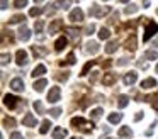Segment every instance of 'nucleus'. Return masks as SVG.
I'll return each instance as SVG.
<instances>
[{"instance_id": "36", "label": "nucleus", "mask_w": 158, "mask_h": 139, "mask_svg": "<svg viewBox=\"0 0 158 139\" xmlns=\"http://www.w3.org/2000/svg\"><path fill=\"white\" fill-rule=\"evenodd\" d=\"M97 63V61L95 59H92V61H89V63H87L85 64V66H83V70H82V73H80V75H82V76H85V75L87 73H89V70H90V68H92L94 66V64H95Z\"/></svg>"}, {"instance_id": "37", "label": "nucleus", "mask_w": 158, "mask_h": 139, "mask_svg": "<svg viewBox=\"0 0 158 139\" xmlns=\"http://www.w3.org/2000/svg\"><path fill=\"white\" fill-rule=\"evenodd\" d=\"M121 119H123V115H121V114H110L109 115V122H112V124L121 122Z\"/></svg>"}, {"instance_id": "7", "label": "nucleus", "mask_w": 158, "mask_h": 139, "mask_svg": "<svg viewBox=\"0 0 158 139\" xmlns=\"http://www.w3.org/2000/svg\"><path fill=\"white\" fill-rule=\"evenodd\" d=\"M136 80H138V73H136V71H129V73H126V75H124V78H123L124 85H127V87L134 85V83H136Z\"/></svg>"}, {"instance_id": "59", "label": "nucleus", "mask_w": 158, "mask_h": 139, "mask_svg": "<svg viewBox=\"0 0 158 139\" xmlns=\"http://www.w3.org/2000/svg\"><path fill=\"white\" fill-rule=\"evenodd\" d=\"M156 14H158V10H156Z\"/></svg>"}, {"instance_id": "9", "label": "nucleus", "mask_w": 158, "mask_h": 139, "mask_svg": "<svg viewBox=\"0 0 158 139\" xmlns=\"http://www.w3.org/2000/svg\"><path fill=\"white\" fill-rule=\"evenodd\" d=\"M116 80H117V76L114 73H104V76H102L104 87H112V85L116 83Z\"/></svg>"}, {"instance_id": "22", "label": "nucleus", "mask_w": 158, "mask_h": 139, "mask_svg": "<svg viewBox=\"0 0 158 139\" xmlns=\"http://www.w3.org/2000/svg\"><path fill=\"white\" fill-rule=\"evenodd\" d=\"M65 31H66V34H68V37H72L73 41H78V37H80V32L77 29H73V27H65Z\"/></svg>"}, {"instance_id": "47", "label": "nucleus", "mask_w": 158, "mask_h": 139, "mask_svg": "<svg viewBox=\"0 0 158 139\" xmlns=\"http://www.w3.org/2000/svg\"><path fill=\"white\" fill-rule=\"evenodd\" d=\"M10 139H24V136H22L21 132H12V134H10Z\"/></svg>"}, {"instance_id": "40", "label": "nucleus", "mask_w": 158, "mask_h": 139, "mask_svg": "<svg viewBox=\"0 0 158 139\" xmlns=\"http://www.w3.org/2000/svg\"><path fill=\"white\" fill-rule=\"evenodd\" d=\"M27 5V0H14V7L15 9H24Z\"/></svg>"}, {"instance_id": "8", "label": "nucleus", "mask_w": 158, "mask_h": 139, "mask_svg": "<svg viewBox=\"0 0 158 139\" xmlns=\"http://www.w3.org/2000/svg\"><path fill=\"white\" fill-rule=\"evenodd\" d=\"M4 104L7 105L9 108H15V107H17V104H19V98L14 97V95H10V93H7L4 97Z\"/></svg>"}, {"instance_id": "32", "label": "nucleus", "mask_w": 158, "mask_h": 139, "mask_svg": "<svg viewBox=\"0 0 158 139\" xmlns=\"http://www.w3.org/2000/svg\"><path fill=\"white\" fill-rule=\"evenodd\" d=\"M49 127H51V122H49L48 119H46V121H43V122H41V127H39V132H41V134H46V132L49 131Z\"/></svg>"}, {"instance_id": "48", "label": "nucleus", "mask_w": 158, "mask_h": 139, "mask_svg": "<svg viewBox=\"0 0 158 139\" xmlns=\"http://www.w3.org/2000/svg\"><path fill=\"white\" fill-rule=\"evenodd\" d=\"M68 76H70V75H68V71H63V75H58V80L66 81V80H68Z\"/></svg>"}, {"instance_id": "56", "label": "nucleus", "mask_w": 158, "mask_h": 139, "mask_svg": "<svg viewBox=\"0 0 158 139\" xmlns=\"http://www.w3.org/2000/svg\"><path fill=\"white\" fill-rule=\"evenodd\" d=\"M156 73H158V64H156Z\"/></svg>"}, {"instance_id": "42", "label": "nucleus", "mask_w": 158, "mask_h": 139, "mask_svg": "<svg viewBox=\"0 0 158 139\" xmlns=\"http://www.w3.org/2000/svg\"><path fill=\"white\" fill-rule=\"evenodd\" d=\"M49 114H51L53 117H60V115H61V108L55 107V108H51V110H49Z\"/></svg>"}, {"instance_id": "21", "label": "nucleus", "mask_w": 158, "mask_h": 139, "mask_svg": "<svg viewBox=\"0 0 158 139\" xmlns=\"http://www.w3.org/2000/svg\"><path fill=\"white\" fill-rule=\"evenodd\" d=\"M46 73V66L44 64H38V66L34 68V70H32V78H36V76H43V75Z\"/></svg>"}, {"instance_id": "29", "label": "nucleus", "mask_w": 158, "mask_h": 139, "mask_svg": "<svg viewBox=\"0 0 158 139\" xmlns=\"http://www.w3.org/2000/svg\"><path fill=\"white\" fill-rule=\"evenodd\" d=\"M24 20H26V17L22 14H15V15H12L9 19V24H19V22H24Z\"/></svg>"}, {"instance_id": "3", "label": "nucleus", "mask_w": 158, "mask_h": 139, "mask_svg": "<svg viewBox=\"0 0 158 139\" xmlns=\"http://www.w3.org/2000/svg\"><path fill=\"white\" fill-rule=\"evenodd\" d=\"M109 12H110L109 7H102V5H92L90 10H89V14L92 17H104L106 14H109Z\"/></svg>"}, {"instance_id": "14", "label": "nucleus", "mask_w": 158, "mask_h": 139, "mask_svg": "<svg viewBox=\"0 0 158 139\" xmlns=\"http://www.w3.org/2000/svg\"><path fill=\"white\" fill-rule=\"evenodd\" d=\"M61 27H63V20L61 19H55L51 24H49V34L58 32V29H61Z\"/></svg>"}, {"instance_id": "24", "label": "nucleus", "mask_w": 158, "mask_h": 139, "mask_svg": "<svg viewBox=\"0 0 158 139\" xmlns=\"http://www.w3.org/2000/svg\"><path fill=\"white\" fill-rule=\"evenodd\" d=\"M75 63H77L75 54L70 53L68 56H66V59H65V61H60V66H70V64H75Z\"/></svg>"}, {"instance_id": "4", "label": "nucleus", "mask_w": 158, "mask_h": 139, "mask_svg": "<svg viewBox=\"0 0 158 139\" xmlns=\"http://www.w3.org/2000/svg\"><path fill=\"white\" fill-rule=\"evenodd\" d=\"M15 58H17V64L19 66H26V64L29 63V58H27V51H24V49H19L17 53H15Z\"/></svg>"}, {"instance_id": "39", "label": "nucleus", "mask_w": 158, "mask_h": 139, "mask_svg": "<svg viewBox=\"0 0 158 139\" xmlns=\"http://www.w3.org/2000/svg\"><path fill=\"white\" fill-rule=\"evenodd\" d=\"M124 12H126L127 15H131V14L138 12V5H134V3H131V5H127V7H126V10H124Z\"/></svg>"}, {"instance_id": "15", "label": "nucleus", "mask_w": 158, "mask_h": 139, "mask_svg": "<svg viewBox=\"0 0 158 139\" xmlns=\"http://www.w3.org/2000/svg\"><path fill=\"white\" fill-rule=\"evenodd\" d=\"M22 124L27 125V127H36V117L32 114H26L22 119Z\"/></svg>"}, {"instance_id": "30", "label": "nucleus", "mask_w": 158, "mask_h": 139, "mask_svg": "<svg viewBox=\"0 0 158 139\" xmlns=\"http://www.w3.org/2000/svg\"><path fill=\"white\" fill-rule=\"evenodd\" d=\"M131 134H133V131H131V127H127V125H124V127L119 129V136H121V137H131Z\"/></svg>"}, {"instance_id": "45", "label": "nucleus", "mask_w": 158, "mask_h": 139, "mask_svg": "<svg viewBox=\"0 0 158 139\" xmlns=\"http://www.w3.org/2000/svg\"><path fill=\"white\" fill-rule=\"evenodd\" d=\"M94 31H95V26H94V24H90V26H87L85 27V34H94Z\"/></svg>"}, {"instance_id": "28", "label": "nucleus", "mask_w": 158, "mask_h": 139, "mask_svg": "<svg viewBox=\"0 0 158 139\" xmlns=\"http://www.w3.org/2000/svg\"><path fill=\"white\" fill-rule=\"evenodd\" d=\"M46 85H48V81H46L44 78H41V80L34 81V90H36V92H43V90H44Z\"/></svg>"}, {"instance_id": "33", "label": "nucleus", "mask_w": 158, "mask_h": 139, "mask_svg": "<svg viewBox=\"0 0 158 139\" xmlns=\"http://www.w3.org/2000/svg\"><path fill=\"white\" fill-rule=\"evenodd\" d=\"M143 59H158V53L156 51H146L143 54Z\"/></svg>"}, {"instance_id": "46", "label": "nucleus", "mask_w": 158, "mask_h": 139, "mask_svg": "<svg viewBox=\"0 0 158 139\" xmlns=\"http://www.w3.org/2000/svg\"><path fill=\"white\" fill-rule=\"evenodd\" d=\"M129 63V59L127 58H121V59H117V66H124V64Z\"/></svg>"}, {"instance_id": "49", "label": "nucleus", "mask_w": 158, "mask_h": 139, "mask_svg": "<svg viewBox=\"0 0 158 139\" xmlns=\"http://www.w3.org/2000/svg\"><path fill=\"white\" fill-rule=\"evenodd\" d=\"M141 119H143V112H136V115H134V121L139 122Z\"/></svg>"}, {"instance_id": "18", "label": "nucleus", "mask_w": 158, "mask_h": 139, "mask_svg": "<svg viewBox=\"0 0 158 139\" xmlns=\"http://www.w3.org/2000/svg\"><path fill=\"white\" fill-rule=\"evenodd\" d=\"M144 100L150 102L151 107H153L155 110H158V92H156V93H153V95H148V97H144Z\"/></svg>"}, {"instance_id": "50", "label": "nucleus", "mask_w": 158, "mask_h": 139, "mask_svg": "<svg viewBox=\"0 0 158 139\" xmlns=\"http://www.w3.org/2000/svg\"><path fill=\"white\" fill-rule=\"evenodd\" d=\"M9 7V0H2V10H5Z\"/></svg>"}, {"instance_id": "57", "label": "nucleus", "mask_w": 158, "mask_h": 139, "mask_svg": "<svg viewBox=\"0 0 158 139\" xmlns=\"http://www.w3.org/2000/svg\"><path fill=\"white\" fill-rule=\"evenodd\" d=\"M72 139H80V137H72Z\"/></svg>"}, {"instance_id": "38", "label": "nucleus", "mask_w": 158, "mask_h": 139, "mask_svg": "<svg viewBox=\"0 0 158 139\" xmlns=\"http://www.w3.org/2000/svg\"><path fill=\"white\" fill-rule=\"evenodd\" d=\"M41 12H43V9H41V7H32V9L29 10V15H31V17H38Z\"/></svg>"}, {"instance_id": "35", "label": "nucleus", "mask_w": 158, "mask_h": 139, "mask_svg": "<svg viewBox=\"0 0 158 139\" xmlns=\"http://www.w3.org/2000/svg\"><path fill=\"white\" fill-rule=\"evenodd\" d=\"M32 107H34V110L38 112V114H44V107H43L41 100H34V104H32Z\"/></svg>"}, {"instance_id": "17", "label": "nucleus", "mask_w": 158, "mask_h": 139, "mask_svg": "<svg viewBox=\"0 0 158 139\" xmlns=\"http://www.w3.org/2000/svg\"><path fill=\"white\" fill-rule=\"evenodd\" d=\"M7 41L9 43H14V36H12V32L10 31H2V46H5L7 44Z\"/></svg>"}, {"instance_id": "1", "label": "nucleus", "mask_w": 158, "mask_h": 139, "mask_svg": "<svg viewBox=\"0 0 158 139\" xmlns=\"http://www.w3.org/2000/svg\"><path fill=\"white\" fill-rule=\"evenodd\" d=\"M72 127L78 129V131H82V132H90L94 129V122L87 121V119H83V117H73L72 119Z\"/></svg>"}, {"instance_id": "16", "label": "nucleus", "mask_w": 158, "mask_h": 139, "mask_svg": "<svg viewBox=\"0 0 158 139\" xmlns=\"http://www.w3.org/2000/svg\"><path fill=\"white\" fill-rule=\"evenodd\" d=\"M66 129L63 127H55V131H53V139H65L66 137Z\"/></svg>"}, {"instance_id": "34", "label": "nucleus", "mask_w": 158, "mask_h": 139, "mask_svg": "<svg viewBox=\"0 0 158 139\" xmlns=\"http://www.w3.org/2000/svg\"><path fill=\"white\" fill-rule=\"evenodd\" d=\"M109 36H110V31L109 29H107V27H102V29H100L99 31V37H100V39H109Z\"/></svg>"}, {"instance_id": "20", "label": "nucleus", "mask_w": 158, "mask_h": 139, "mask_svg": "<svg viewBox=\"0 0 158 139\" xmlns=\"http://www.w3.org/2000/svg\"><path fill=\"white\" fill-rule=\"evenodd\" d=\"M72 5V0H58L55 3V9H61V10H68Z\"/></svg>"}, {"instance_id": "44", "label": "nucleus", "mask_w": 158, "mask_h": 139, "mask_svg": "<svg viewBox=\"0 0 158 139\" xmlns=\"http://www.w3.org/2000/svg\"><path fill=\"white\" fill-rule=\"evenodd\" d=\"M9 61H10V54H9V53H4V54H2V66H5Z\"/></svg>"}, {"instance_id": "51", "label": "nucleus", "mask_w": 158, "mask_h": 139, "mask_svg": "<svg viewBox=\"0 0 158 139\" xmlns=\"http://www.w3.org/2000/svg\"><path fill=\"white\" fill-rule=\"evenodd\" d=\"M110 64H112V61H110V59H107V61H104V63H102V66H104V68H109Z\"/></svg>"}, {"instance_id": "19", "label": "nucleus", "mask_w": 158, "mask_h": 139, "mask_svg": "<svg viewBox=\"0 0 158 139\" xmlns=\"http://www.w3.org/2000/svg\"><path fill=\"white\" fill-rule=\"evenodd\" d=\"M153 87H156V80L155 78H146V80L141 81V88L143 90H148V88H153Z\"/></svg>"}, {"instance_id": "54", "label": "nucleus", "mask_w": 158, "mask_h": 139, "mask_svg": "<svg viewBox=\"0 0 158 139\" xmlns=\"http://www.w3.org/2000/svg\"><path fill=\"white\" fill-rule=\"evenodd\" d=\"M34 2H36V3H41V2H43V0H34Z\"/></svg>"}, {"instance_id": "11", "label": "nucleus", "mask_w": 158, "mask_h": 139, "mask_svg": "<svg viewBox=\"0 0 158 139\" xmlns=\"http://www.w3.org/2000/svg\"><path fill=\"white\" fill-rule=\"evenodd\" d=\"M10 88L14 92H22L24 90V80H22V78H14V80L10 81Z\"/></svg>"}, {"instance_id": "27", "label": "nucleus", "mask_w": 158, "mask_h": 139, "mask_svg": "<svg viewBox=\"0 0 158 139\" xmlns=\"http://www.w3.org/2000/svg\"><path fill=\"white\" fill-rule=\"evenodd\" d=\"M117 47H119L117 41H109V43H107V46H106V53H107V54H112L114 51L117 49Z\"/></svg>"}, {"instance_id": "55", "label": "nucleus", "mask_w": 158, "mask_h": 139, "mask_svg": "<svg viewBox=\"0 0 158 139\" xmlns=\"http://www.w3.org/2000/svg\"><path fill=\"white\" fill-rule=\"evenodd\" d=\"M100 139H112V137H104V136H102V137H100Z\"/></svg>"}, {"instance_id": "13", "label": "nucleus", "mask_w": 158, "mask_h": 139, "mask_svg": "<svg viewBox=\"0 0 158 139\" xmlns=\"http://www.w3.org/2000/svg\"><path fill=\"white\" fill-rule=\"evenodd\" d=\"M124 47H126L127 51H131V53L136 49V36H134V34H131V37H127V39H126Z\"/></svg>"}, {"instance_id": "10", "label": "nucleus", "mask_w": 158, "mask_h": 139, "mask_svg": "<svg viewBox=\"0 0 158 139\" xmlns=\"http://www.w3.org/2000/svg\"><path fill=\"white\" fill-rule=\"evenodd\" d=\"M17 36L21 41H29L31 39V31H29V27L26 26H21V29L17 31Z\"/></svg>"}, {"instance_id": "23", "label": "nucleus", "mask_w": 158, "mask_h": 139, "mask_svg": "<svg viewBox=\"0 0 158 139\" xmlns=\"http://www.w3.org/2000/svg\"><path fill=\"white\" fill-rule=\"evenodd\" d=\"M66 43H68V41H66V37H65V36L58 37V39H56V43H55V51H61L63 47L66 46Z\"/></svg>"}, {"instance_id": "25", "label": "nucleus", "mask_w": 158, "mask_h": 139, "mask_svg": "<svg viewBox=\"0 0 158 139\" xmlns=\"http://www.w3.org/2000/svg\"><path fill=\"white\" fill-rule=\"evenodd\" d=\"M31 51H32V54H34L36 58H39V56H43V54L48 53V51H46V47H43V46H32Z\"/></svg>"}, {"instance_id": "58", "label": "nucleus", "mask_w": 158, "mask_h": 139, "mask_svg": "<svg viewBox=\"0 0 158 139\" xmlns=\"http://www.w3.org/2000/svg\"><path fill=\"white\" fill-rule=\"evenodd\" d=\"M121 2H127V0H121Z\"/></svg>"}, {"instance_id": "2", "label": "nucleus", "mask_w": 158, "mask_h": 139, "mask_svg": "<svg viewBox=\"0 0 158 139\" xmlns=\"http://www.w3.org/2000/svg\"><path fill=\"white\" fill-rule=\"evenodd\" d=\"M156 32H158V24L153 22V20H146V29L143 32V41H150Z\"/></svg>"}, {"instance_id": "31", "label": "nucleus", "mask_w": 158, "mask_h": 139, "mask_svg": "<svg viewBox=\"0 0 158 139\" xmlns=\"http://www.w3.org/2000/svg\"><path fill=\"white\" fill-rule=\"evenodd\" d=\"M102 114H104L102 108H94V110L90 112V117H92V121H99V119L102 117Z\"/></svg>"}, {"instance_id": "26", "label": "nucleus", "mask_w": 158, "mask_h": 139, "mask_svg": "<svg viewBox=\"0 0 158 139\" xmlns=\"http://www.w3.org/2000/svg\"><path fill=\"white\" fill-rule=\"evenodd\" d=\"M127 104H129V97L127 95H119L117 97V107L119 108H124Z\"/></svg>"}, {"instance_id": "53", "label": "nucleus", "mask_w": 158, "mask_h": 139, "mask_svg": "<svg viewBox=\"0 0 158 139\" xmlns=\"http://www.w3.org/2000/svg\"><path fill=\"white\" fill-rule=\"evenodd\" d=\"M153 46H155V47H158V39H155V41H153Z\"/></svg>"}, {"instance_id": "41", "label": "nucleus", "mask_w": 158, "mask_h": 139, "mask_svg": "<svg viewBox=\"0 0 158 139\" xmlns=\"http://www.w3.org/2000/svg\"><path fill=\"white\" fill-rule=\"evenodd\" d=\"M4 125H5V127H14V125H15V121H14L12 117H5V119H4Z\"/></svg>"}, {"instance_id": "5", "label": "nucleus", "mask_w": 158, "mask_h": 139, "mask_svg": "<svg viewBox=\"0 0 158 139\" xmlns=\"http://www.w3.org/2000/svg\"><path fill=\"white\" fill-rule=\"evenodd\" d=\"M60 97H61V90H60V87H53L51 90L48 92V100L51 102V104H56V102L60 100Z\"/></svg>"}, {"instance_id": "12", "label": "nucleus", "mask_w": 158, "mask_h": 139, "mask_svg": "<svg viewBox=\"0 0 158 139\" xmlns=\"http://www.w3.org/2000/svg\"><path fill=\"white\" fill-rule=\"evenodd\" d=\"M97 51H99V43H97V41H89V43L85 44V53L95 54Z\"/></svg>"}, {"instance_id": "6", "label": "nucleus", "mask_w": 158, "mask_h": 139, "mask_svg": "<svg viewBox=\"0 0 158 139\" xmlns=\"http://www.w3.org/2000/svg\"><path fill=\"white\" fill-rule=\"evenodd\" d=\"M68 19L72 20V22H82L83 20V12H82V9H73L72 12H70V15H68Z\"/></svg>"}, {"instance_id": "43", "label": "nucleus", "mask_w": 158, "mask_h": 139, "mask_svg": "<svg viewBox=\"0 0 158 139\" xmlns=\"http://www.w3.org/2000/svg\"><path fill=\"white\" fill-rule=\"evenodd\" d=\"M43 27H44V22H43V20H38V22L34 24V31H36V32H41Z\"/></svg>"}, {"instance_id": "52", "label": "nucleus", "mask_w": 158, "mask_h": 139, "mask_svg": "<svg viewBox=\"0 0 158 139\" xmlns=\"http://www.w3.org/2000/svg\"><path fill=\"white\" fill-rule=\"evenodd\" d=\"M95 80H97V73H92V76H90V83H94Z\"/></svg>"}]
</instances>
